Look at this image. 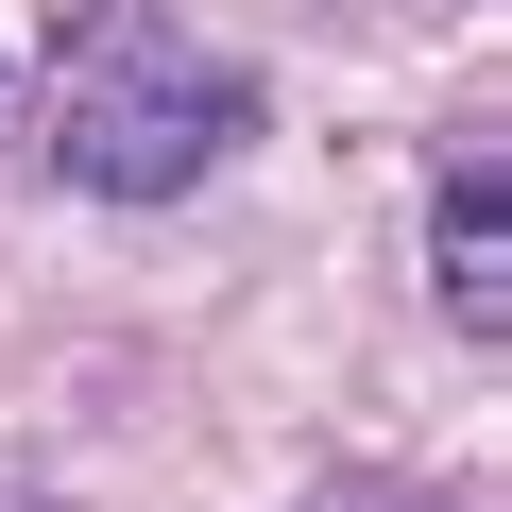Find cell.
I'll list each match as a JSON object with an SVG mask.
<instances>
[{"instance_id": "obj_1", "label": "cell", "mask_w": 512, "mask_h": 512, "mask_svg": "<svg viewBox=\"0 0 512 512\" xmlns=\"http://www.w3.org/2000/svg\"><path fill=\"white\" fill-rule=\"evenodd\" d=\"M239 120H256V86L222 52H188L154 18H103L69 52V86H52L35 137H52V171L86 205H171V188H205V154H239Z\"/></svg>"}, {"instance_id": "obj_2", "label": "cell", "mask_w": 512, "mask_h": 512, "mask_svg": "<svg viewBox=\"0 0 512 512\" xmlns=\"http://www.w3.org/2000/svg\"><path fill=\"white\" fill-rule=\"evenodd\" d=\"M444 308H461V342H495V308H512V256H495V137L444 154Z\"/></svg>"}, {"instance_id": "obj_3", "label": "cell", "mask_w": 512, "mask_h": 512, "mask_svg": "<svg viewBox=\"0 0 512 512\" xmlns=\"http://www.w3.org/2000/svg\"><path fill=\"white\" fill-rule=\"evenodd\" d=\"M0 137H18V52H0Z\"/></svg>"}]
</instances>
